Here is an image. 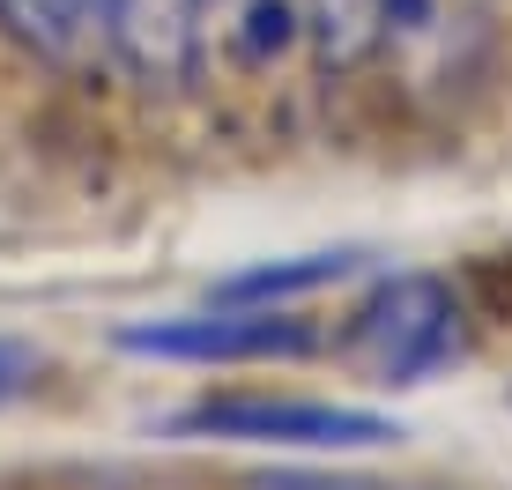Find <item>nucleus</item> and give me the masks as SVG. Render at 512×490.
Wrapping results in <instances>:
<instances>
[{
	"label": "nucleus",
	"mask_w": 512,
	"mask_h": 490,
	"mask_svg": "<svg viewBox=\"0 0 512 490\" xmlns=\"http://www.w3.org/2000/svg\"><path fill=\"white\" fill-rule=\"evenodd\" d=\"M342 349L379 379V387H423L468 349L461 335V297L438 275H386V283L357 305Z\"/></svg>",
	"instance_id": "nucleus-2"
},
{
	"label": "nucleus",
	"mask_w": 512,
	"mask_h": 490,
	"mask_svg": "<svg viewBox=\"0 0 512 490\" xmlns=\"http://www.w3.org/2000/svg\"><path fill=\"white\" fill-rule=\"evenodd\" d=\"M0 30L45 60L75 67L97 45H112V0H0Z\"/></svg>",
	"instance_id": "nucleus-4"
},
{
	"label": "nucleus",
	"mask_w": 512,
	"mask_h": 490,
	"mask_svg": "<svg viewBox=\"0 0 512 490\" xmlns=\"http://www.w3.org/2000/svg\"><path fill=\"white\" fill-rule=\"evenodd\" d=\"M505 401H512V387H505Z\"/></svg>",
	"instance_id": "nucleus-7"
},
{
	"label": "nucleus",
	"mask_w": 512,
	"mask_h": 490,
	"mask_svg": "<svg viewBox=\"0 0 512 490\" xmlns=\"http://www.w3.org/2000/svg\"><path fill=\"white\" fill-rule=\"evenodd\" d=\"M171 439H238V446H305V453H357L394 446L401 424L349 401H305V394H201L164 416Z\"/></svg>",
	"instance_id": "nucleus-1"
},
{
	"label": "nucleus",
	"mask_w": 512,
	"mask_h": 490,
	"mask_svg": "<svg viewBox=\"0 0 512 490\" xmlns=\"http://www.w3.org/2000/svg\"><path fill=\"white\" fill-rule=\"evenodd\" d=\"M364 253H349V245H334V253H297V260H275V268H245L231 283H216V297H231V305H275V297H297V290H327L342 283V275H357Z\"/></svg>",
	"instance_id": "nucleus-5"
},
{
	"label": "nucleus",
	"mask_w": 512,
	"mask_h": 490,
	"mask_svg": "<svg viewBox=\"0 0 512 490\" xmlns=\"http://www.w3.org/2000/svg\"><path fill=\"white\" fill-rule=\"evenodd\" d=\"M30 387H38V349L15 342V335H0V409H8V401H23Z\"/></svg>",
	"instance_id": "nucleus-6"
},
{
	"label": "nucleus",
	"mask_w": 512,
	"mask_h": 490,
	"mask_svg": "<svg viewBox=\"0 0 512 490\" xmlns=\"http://www.w3.org/2000/svg\"><path fill=\"white\" fill-rule=\"evenodd\" d=\"M119 349L127 357H156V364H275V357H312L320 327L282 305H231V297H216L208 312L127 320Z\"/></svg>",
	"instance_id": "nucleus-3"
}]
</instances>
